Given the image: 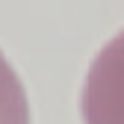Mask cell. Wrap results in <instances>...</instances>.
<instances>
[{"label":"cell","instance_id":"7a4b0ae2","mask_svg":"<svg viewBox=\"0 0 124 124\" xmlns=\"http://www.w3.org/2000/svg\"><path fill=\"white\" fill-rule=\"evenodd\" d=\"M0 124H30L27 92L0 50Z\"/></svg>","mask_w":124,"mask_h":124},{"label":"cell","instance_id":"6da1fadb","mask_svg":"<svg viewBox=\"0 0 124 124\" xmlns=\"http://www.w3.org/2000/svg\"><path fill=\"white\" fill-rule=\"evenodd\" d=\"M80 112L83 124H124V30L92 59Z\"/></svg>","mask_w":124,"mask_h":124}]
</instances>
